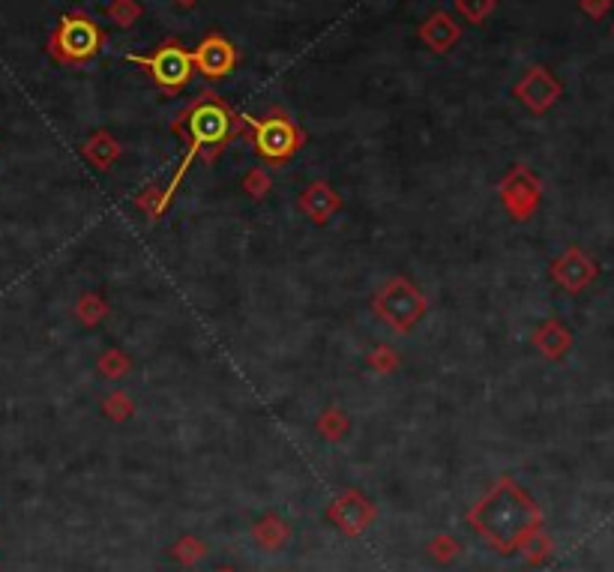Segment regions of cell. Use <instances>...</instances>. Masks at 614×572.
<instances>
[{"mask_svg": "<svg viewBox=\"0 0 614 572\" xmlns=\"http://www.w3.org/2000/svg\"><path fill=\"white\" fill-rule=\"evenodd\" d=\"M108 312H111L108 300H105L102 294H96V291H84V294L75 300V318H78L84 327H99V324L108 318Z\"/></svg>", "mask_w": 614, "mask_h": 572, "instance_id": "obj_17", "label": "cell"}, {"mask_svg": "<svg viewBox=\"0 0 614 572\" xmlns=\"http://www.w3.org/2000/svg\"><path fill=\"white\" fill-rule=\"evenodd\" d=\"M534 345H537L540 354L558 360V357H564V351L570 348V333H567L558 321H549V324H543V327L534 333Z\"/></svg>", "mask_w": 614, "mask_h": 572, "instance_id": "obj_16", "label": "cell"}, {"mask_svg": "<svg viewBox=\"0 0 614 572\" xmlns=\"http://www.w3.org/2000/svg\"><path fill=\"white\" fill-rule=\"evenodd\" d=\"M96 372H99L105 381H120V378H126V375L132 372V360H129L126 351H120V348H108V351L99 354V360H96Z\"/></svg>", "mask_w": 614, "mask_h": 572, "instance_id": "obj_19", "label": "cell"}, {"mask_svg": "<svg viewBox=\"0 0 614 572\" xmlns=\"http://www.w3.org/2000/svg\"><path fill=\"white\" fill-rule=\"evenodd\" d=\"M522 552H525V558H528L531 564H543V561H549V555H552V540H549L543 531H537V534L522 546Z\"/></svg>", "mask_w": 614, "mask_h": 572, "instance_id": "obj_28", "label": "cell"}, {"mask_svg": "<svg viewBox=\"0 0 614 572\" xmlns=\"http://www.w3.org/2000/svg\"><path fill=\"white\" fill-rule=\"evenodd\" d=\"M516 96L534 111V114H543L555 105V99L561 96V84L552 78L549 69L543 66H534L528 69V75L516 84Z\"/></svg>", "mask_w": 614, "mask_h": 572, "instance_id": "obj_11", "label": "cell"}, {"mask_svg": "<svg viewBox=\"0 0 614 572\" xmlns=\"http://www.w3.org/2000/svg\"><path fill=\"white\" fill-rule=\"evenodd\" d=\"M174 3H177V6H183V9H192V6H195L198 0H174Z\"/></svg>", "mask_w": 614, "mask_h": 572, "instance_id": "obj_29", "label": "cell"}, {"mask_svg": "<svg viewBox=\"0 0 614 572\" xmlns=\"http://www.w3.org/2000/svg\"><path fill=\"white\" fill-rule=\"evenodd\" d=\"M243 192L252 198V201H264L270 192H273V177L267 168H249L246 177H243Z\"/></svg>", "mask_w": 614, "mask_h": 572, "instance_id": "obj_23", "label": "cell"}, {"mask_svg": "<svg viewBox=\"0 0 614 572\" xmlns=\"http://www.w3.org/2000/svg\"><path fill=\"white\" fill-rule=\"evenodd\" d=\"M315 432L330 441V444H339L348 432H351V420L342 408H324L321 417L315 420Z\"/></svg>", "mask_w": 614, "mask_h": 572, "instance_id": "obj_18", "label": "cell"}, {"mask_svg": "<svg viewBox=\"0 0 614 572\" xmlns=\"http://www.w3.org/2000/svg\"><path fill=\"white\" fill-rule=\"evenodd\" d=\"M174 135L183 138L189 144L186 156L180 159V168L174 171V177L168 180V186L162 189V207H171V198L177 192V186L183 183L186 171L192 168L195 159H204L207 165H213L222 150L243 135V114H237L216 90H201L171 123Z\"/></svg>", "mask_w": 614, "mask_h": 572, "instance_id": "obj_1", "label": "cell"}, {"mask_svg": "<svg viewBox=\"0 0 614 572\" xmlns=\"http://www.w3.org/2000/svg\"><path fill=\"white\" fill-rule=\"evenodd\" d=\"M237 48L222 36V33H210V36H204L198 45H195V51H192V66H195V72H201L207 81H222V78H228L231 72H234V66H237Z\"/></svg>", "mask_w": 614, "mask_h": 572, "instance_id": "obj_9", "label": "cell"}, {"mask_svg": "<svg viewBox=\"0 0 614 572\" xmlns=\"http://www.w3.org/2000/svg\"><path fill=\"white\" fill-rule=\"evenodd\" d=\"M102 414H105L111 423H126V420L135 417V402H132L123 390H114V393L105 396V402H102Z\"/></svg>", "mask_w": 614, "mask_h": 572, "instance_id": "obj_21", "label": "cell"}, {"mask_svg": "<svg viewBox=\"0 0 614 572\" xmlns=\"http://www.w3.org/2000/svg\"><path fill=\"white\" fill-rule=\"evenodd\" d=\"M105 48V30L84 12H69L48 36V54L60 66H87Z\"/></svg>", "mask_w": 614, "mask_h": 572, "instance_id": "obj_4", "label": "cell"}, {"mask_svg": "<svg viewBox=\"0 0 614 572\" xmlns=\"http://www.w3.org/2000/svg\"><path fill=\"white\" fill-rule=\"evenodd\" d=\"M252 540H255L264 552H279V549H285L288 540H291V525H288L282 516L267 513L264 519H258V522L252 525Z\"/></svg>", "mask_w": 614, "mask_h": 572, "instance_id": "obj_15", "label": "cell"}, {"mask_svg": "<svg viewBox=\"0 0 614 572\" xmlns=\"http://www.w3.org/2000/svg\"><path fill=\"white\" fill-rule=\"evenodd\" d=\"M120 153H123V147H120V141H117L108 129L93 132V135L81 144V156H84L96 171H111L114 162L120 159Z\"/></svg>", "mask_w": 614, "mask_h": 572, "instance_id": "obj_14", "label": "cell"}, {"mask_svg": "<svg viewBox=\"0 0 614 572\" xmlns=\"http://www.w3.org/2000/svg\"><path fill=\"white\" fill-rule=\"evenodd\" d=\"M141 3L138 0H111L108 3V9H105V15L117 24V27H123V30H129L138 18H141Z\"/></svg>", "mask_w": 614, "mask_h": 572, "instance_id": "obj_24", "label": "cell"}, {"mask_svg": "<svg viewBox=\"0 0 614 572\" xmlns=\"http://www.w3.org/2000/svg\"><path fill=\"white\" fill-rule=\"evenodd\" d=\"M426 552L432 555V561H438V564H453L459 555H462V543L453 537V534H435L432 540H429V546H426Z\"/></svg>", "mask_w": 614, "mask_h": 572, "instance_id": "obj_22", "label": "cell"}, {"mask_svg": "<svg viewBox=\"0 0 614 572\" xmlns=\"http://www.w3.org/2000/svg\"><path fill=\"white\" fill-rule=\"evenodd\" d=\"M498 198L504 204V210L516 219V222H525L534 216V210L540 207V198H543V186L537 180V174L528 168V165H513L501 183H498Z\"/></svg>", "mask_w": 614, "mask_h": 572, "instance_id": "obj_7", "label": "cell"}, {"mask_svg": "<svg viewBox=\"0 0 614 572\" xmlns=\"http://www.w3.org/2000/svg\"><path fill=\"white\" fill-rule=\"evenodd\" d=\"M300 213L312 222V225H327L339 210H342V195L327 183V180H312L300 198H297Z\"/></svg>", "mask_w": 614, "mask_h": 572, "instance_id": "obj_10", "label": "cell"}, {"mask_svg": "<svg viewBox=\"0 0 614 572\" xmlns=\"http://www.w3.org/2000/svg\"><path fill=\"white\" fill-rule=\"evenodd\" d=\"M498 0H456V9L471 21V24H483L492 12H495Z\"/></svg>", "mask_w": 614, "mask_h": 572, "instance_id": "obj_27", "label": "cell"}, {"mask_svg": "<svg viewBox=\"0 0 614 572\" xmlns=\"http://www.w3.org/2000/svg\"><path fill=\"white\" fill-rule=\"evenodd\" d=\"M465 522L501 555L522 552V546L537 531H543V513L537 501L513 477H501L465 513Z\"/></svg>", "mask_w": 614, "mask_h": 572, "instance_id": "obj_2", "label": "cell"}, {"mask_svg": "<svg viewBox=\"0 0 614 572\" xmlns=\"http://www.w3.org/2000/svg\"><path fill=\"white\" fill-rule=\"evenodd\" d=\"M372 312L393 330V333H411L429 312V300L408 276L387 279L378 294L372 297Z\"/></svg>", "mask_w": 614, "mask_h": 572, "instance_id": "obj_5", "label": "cell"}, {"mask_svg": "<svg viewBox=\"0 0 614 572\" xmlns=\"http://www.w3.org/2000/svg\"><path fill=\"white\" fill-rule=\"evenodd\" d=\"M171 558L180 564V567H186V570H192V567H198L204 558H207V546L198 540V537H192V534H186V537H180L174 546H171Z\"/></svg>", "mask_w": 614, "mask_h": 572, "instance_id": "obj_20", "label": "cell"}, {"mask_svg": "<svg viewBox=\"0 0 614 572\" xmlns=\"http://www.w3.org/2000/svg\"><path fill=\"white\" fill-rule=\"evenodd\" d=\"M252 150L270 162V165H282L288 159H294L303 144H306V132L279 108H270L264 117H246L243 114V135Z\"/></svg>", "mask_w": 614, "mask_h": 572, "instance_id": "obj_3", "label": "cell"}, {"mask_svg": "<svg viewBox=\"0 0 614 572\" xmlns=\"http://www.w3.org/2000/svg\"><path fill=\"white\" fill-rule=\"evenodd\" d=\"M162 189H165V186L153 183V186H147V189H144V192L135 198V207H138V210H144L150 222H156V219L165 213V207H162Z\"/></svg>", "mask_w": 614, "mask_h": 572, "instance_id": "obj_26", "label": "cell"}, {"mask_svg": "<svg viewBox=\"0 0 614 572\" xmlns=\"http://www.w3.org/2000/svg\"><path fill=\"white\" fill-rule=\"evenodd\" d=\"M399 363H402V357H399L396 348H390V345H378V348L369 351V366H372L378 375H393V372L399 369Z\"/></svg>", "mask_w": 614, "mask_h": 572, "instance_id": "obj_25", "label": "cell"}, {"mask_svg": "<svg viewBox=\"0 0 614 572\" xmlns=\"http://www.w3.org/2000/svg\"><path fill=\"white\" fill-rule=\"evenodd\" d=\"M327 519L345 534V537H360L366 534L375 519H378V507L360 492V489H345L342 495H336V501L327 507Z\"/></svg>", "mask_w": 614, "mask_h": 572, "instance_id": "obj_8", "label": "cell"}, {"mask_svg": "<svg viewBox=\"0 0 614 572\" xmlns=\"http://www.w3.org/2000/svg\"><path fill=\"white\" fill-rule=\"evenodd\" d=\"M216 572H234L231 567H222V570H216Z\"/></svg>", "mask_w": 614, "mask_h": 572, "instance_id": "obj_30", "label": "cell"}, {"mask_svg": "<svg viewBox=\"0 0 614 572\" xmlns=\"http://www.w3.org/2000/svg\"><path fill=\"white\" fill-rule=\"evenodd\" d=\"M126 60H129V63H138L141 69H147L150 81H153L162 93H168V96L180 93V90L189 84L192 72H195V66H192V51H186V45H183L180 39H174V36H168L165 42H159L153 54H126Z\"/></svg>", "mask_w": 614, "mask_h": 572, "instance_id": "obj_6", "label": "cell"}, {"mask_svg": "<svg viewBox=\"0 0 614 572\" xmlns=\"http://www.w3.org/2000/svg\"><path fill=\"white\" fill-rule=\"evenodd\" d=\"M420 42L432 51V54H447L450 48H456V42L462 39V24L444 12V9H435L417 30Z\"/></svg>", "mask_w": 614, "mask_h": 572, "instance_id": "obj_12", "label": "cell"}, {"mask_svg": "<svg viewBox=\"0 0 614 572\" xmlns=\"http://www.w3.org/2000/svg\"><path fill=\"white\" fill-rule=\"evenodd\" d=\"M597 267L582 249H567L555 264H552V279L567 288V291H582L594 282Z\"/></svg>", "mask_w": 614, "mask_h": 572, "instance_id": "obj_13", "label": "cell"}]
</instances>
